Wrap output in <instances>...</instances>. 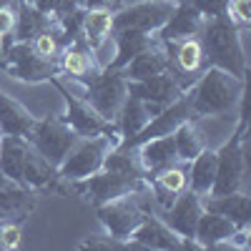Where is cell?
<instances>
[{"instance_id": "obj_1", "label": "cell", "mask_w": 251, "mask_h": 251, "mask_svg": "<svg viewBox=\"0 0 251 251\" xmlns=\"http://www.w3.org/2000/svg\"><path fill=\"white\" fill-rule=\"evenodd\" d=\"M244 78H236L216 66H206L183 96L188 100V108H191V121H203L234 116L244 100Z\"/></svg>"}, {"instance_id": "obj_2", "label": "cell", "mask_w": 251, "mask_h": 251, "mask_svg": "<svg viewBox=\"0 0 251 251\" xmlns=\"http://www.w3.org/2000/svg\"><path fill=\"white\" fill-rule=\"evenodd\" d=\"M241 25L234 23L231 15H216L206 18L203 25L196 35L201 53H203V68L216 66L224 68L236 78L246 80V53H244V40H241Z\"/></svg>"}, {"instance_id": "obj_3", "label": "cell", "mask_w": 251, "mask_h": 251, "mask_svg": "<svg viewBox=\"0 0 251 251\" xmlns=\"http://www.w3.org/2000/svg\"><path fill=\"white\" fill-rule=\"evenodd\" d=\"M246 174V103L239 106V126L221 149L216 151V178L208 196L241 191Z\"/></svg>"}, {"instance_id": "obj_4", "label": "cell", "mask_w": 251, "mask_h": 251, "mask_svg": "<svg viewBox=\"0 0 251 251\" xmlns=\"http://www.w3.org/2000/svg\"><path fill=\"white\" fill-rule=\"evenodd\" d=\"M71 80L78 86L83 98L96 108V113L103 121H108V123L116 121V113L121 108V103L126 100V96H128V80L123 78L121 71L100 68V71H93L86 78H71Z\"/></svg>"}, {"instance_id": "obj_5", "label": "cell", "mask_w": 251, "mask_h": 251, "mask_svg": "<svg viewBox=\"0 0 251 251\" xmlns=\"http://www.w3.org/2000/svg\"><path fill=\"white\" fill-rule=\"evenodd\" d=\"M121 143V133L108 131V133H98L88 138H78V143L68 151V156L60 161L58 174L66 181H80L86 176H93L96 171L103 169V161L111 153V149Z\"/></svg>"}, {"instance_id": "obj_6", "label": "cell", "mask_w": 251, "mask_h": 251, "mask_svg": "<svg viewBox=\"0 0 251 251\" xmlns=\"http://www.w3.org/2000/svg\"><path fill=\"white\" fill-rule=\"evenodd\" d=\"M149 186V178H138V176H123V174H113V171H96L93 176H86L80 181H71V194L80 196L86 203H91L93 208L100 203H108L113 199L128 196V194H138Z\"/></svg>"}, {"instance_id": "obj_7", "label": "cell", "mask_w": 251, "mask_h": 251, "mask_svg": "<svg viewBox=\"0 0 251 251\" xmlns=\"http://www.w3.org/2000/svg\"><path fill=\"white\" fill-rule=\"evenodd\" d=\"M53 86L58 88V93L63 96V100H66V113H63V118L68 121V126L80 136V138H88V136H98V133H108V131H116V123H108L103 121L96 108L91 106V103L83 98V93L78 91V86L66 78V75H55Z\"/></svg>"}, {"instance_id": "obj_8", "label": "cell", "mask_w": 251, "mask_h": 251, "mask_svg": "<svg viewBox=\"0 0 251 251\" xmlns=\"http://www.w3.org/2000/svg\"><path fill=\"white\" fill-rule=\"evenodd\" d=\"M0 68L23 83H46L60 75L58 58L50 60L38 55L30 43H13L10 48H5L3 55H0Z\"/></svg>"}, {"instance_id": "obj_9", "label": "cell", "mask_w": 251, "mask_h": 251, "mask_svg": "<svg viewBox=\"0 0 251 251\" xmlns=\"http://www.w3.org/2000/svg\"><path fill=\"white\" fill-rule=\"evenodd\" d=\"M78 133L68 126V121L63 116H46V118H35V126H33V133H30V143L40 151V156L48 158L55 169L60 166V161L68 156V151L78 143Z\"/></svg>"}, {"instance_id": "obj_10", "label": "cell", "mask_w": 251, "mask_h": 251, "mask_svg": "<svg viewBox=\"0 0 251 251\" xmlns=\"http://www.w3.org/2000/svg\"><path fill=\"white\" fill-rule=\"evenodd\" d=\"M146 191V188H143ZM143 191L138 194H128V196H121V199H113L108 203H100L96 206V216L103 226V231L113 239H121V241H128V236L136 231V226L143 221L146 211H143Z\"/></svg>"}, {"instance_id": "obj_11", "label": "cell", "mask_w": 251, "mask_h": 251, "mask_svg": "<svg viewBox=\"0 0 251 251\" xmlns=\"http://www.w3.org/2000/svg\"><path fill=\"white\" fill-rule=\"evenodd\" d=\"M176 10V0H136L123 10L113 13V30L133 28L143 33H158Z\"/></svg>"}, {"instance_id": "obj_12", "label": "cell", "mask_w": 251, "mask_h": 251, "mask_svg": "<svg viewBox=\"0 0 251 251\" xmlns=\"http://www.w3.org/2000/svg\"><path fill=\"white\" fill-rule=\"evenodd\" d=\"M166 226L176 231L183 241H186V249H196L194 244V231H196V224H199V216L203 214V203H201V196L191 188H183V191L174 199V203L169 208H161V211H153Z\"/></svg>"}, {"instance_id": "obj_13", "label": "cell", "mask_w": 251, "mask_h": 251, "mask_svg": "<svg viewBox=\"0 0 251 251\" xmlns=\"http://www.w3.org/2000/svg\"><path fill=\"white\" fill-rule=\"evenodd\" d=\"M128 249L171 251V249H186V241L176 231H171L156 214H146L143 221L136 226V231L128 236Z\"/></svg>"}, {"instance_id": "obj_14", "label": "cell", "mask_w": 251, "mask_h": 251, "mask_svg": "<svg viewBox=\"0 0 251 251\" xmlns=\"http://www.w3.org/2000/svg\"><path fill=\"white\" fill-rule=\"evenodd\" d=\"M188 118H191V108H188L186 96H181L174 103H169L166 108H161L156 116H151V121L123 146H141L143 141H151V138H158V136H171L178 126L183 121H188Z\"/></svg>"}, {"instance_id": "obj_15", "label": "cell", "mask_w": 251, "mask_h": 251, "mask_svg": "<svg viewBox=\"0 0 251 251\" xmlns=\"http://www.w3.org/2000/svg\"><path fill=\"white\" fill-rule=\"evenodd\" d=\"M169 68H171V43H163L156 35V43L138 53L128 66L121 68V73L126 80H146L158 73H166Z\"/></svg>"}, {"instance_id": "obj_16", "label": "cell", "mask_w": 251, "mask_h": 251, "mask_svg": "<svg viewBox=\"0 0 251 251\" xmlns=\"http://www.w3.org/2000/svg\"><path fill=\"white\" fill-rule=\"evenodd\" d=\"M203 15L194 8L183 3V0H176V10L171 13V18L163 23V28L156 33L163 43H178V40H186V38H196L201 25H203Z\"/></svg>"}, {"instance_id": "obj_17", "label": "cell", "mask_w": 251, "mask_h": 251, "mask_svg": "<svg viewBox=\"0 0 251 251\" xmlns=\"http://www.w3.org/2000/svg\"><path fill=\"white\" fill-rule=\"evenodd\" d=\"M136 149H138V161H141L143 171H146V178L158 174L161 169H169V166H174V163H181L178 153H176L174 133L143 141L141 146H136Z\"/></svg>"}, {"instance_id": "obj_18", "label": "cell", "mask_w": 251, "mask_h": 251, "mask_svg": "<svg viewBox=\"0 0 251 251\" xmlns=\"http://www.w3.org/2000/svg\"><path fill=\"white\" fill-rule=\"evenodd\" d=\"M236 228L239 226L231 219H226L221 214L203 211L199 216L196 231H194V244H196V249H221V244H226L231 239V234Z\"/></svg>"}, {"instance_id": "obj_19", "label": "cell", "mask_w": 251, "mask_h": 251, "mask_svg": "<svg viewBox=\"0 0 251 251\" xmlns=\"http://www.w3.org/2000/svg\"><path fill=\"white\" fill-rule=\"evenodd\" d=\"M33 126H35V116H30V111L20 100H15L5 91H0V133L30 138Z\"/></svg>"}, {"instance_id": "obj_20", "label": "cell", "mask_w": 251, "mask_h": 251, "mask_svg": "<svg viewBox=\"0 0 251 251\" xmlns=\"http://www.w3.org/2000/svg\"><path fill=\"white\" fill-rule=\"evenodd\" d=\"M111 35L116 43V55H113L108 68H113V71L126 68L138 53H143L146 48H151L156 43V33H143V30H133V28L113 30Z\"/></svg>"}, {"instance_id": "obj_21", "label": "cell", "mask_w": 251, "mask_h": 251, "mask_svg": "<svg viewBox=\"0 0 251 251\" xmlns=\"http://www.w3.org/2000/svg\"><path fill=\"white\" fill-rule=\"evenodd\" d=\"M58 63H60V73L68 75V78H86L93 71H100L96 66L93 50L88 48L86 40H83V35H78L75 40H71L68 46L60 48Z\"/></svg>"}, {"instance_id": "obj_22", "label": "cell", "mask_w": 251, "mask_h": 251, "mask_svg": "<svg viewBox=\"0 0 251 251\" xmlns=\"http://www.w3.org/2000/svg\"><path fill=\"white\" fill-rule=\"evenodd\" d=\"M38 206V194L25 188L23 183L8 181L5 186H0V211L8 219H15L23 224Z\"/></svg>"}, {"instance_id": "obj_23", "label": "cell", "mask_w": 251, "mask_h": 251, "mask_svg": "<svg viewBox=\"0 0 251 251\" xmlns=\"http://www.w3.org/2000/svg\"><path fill=\"white\" fill-rule=\"evenodd\" d=\"M203 211L221 214L226 219H231L236 226H249L251 224V199L244 191L234 194H221V196H203Z\"/></svg>"}, {"instance_id": "obj_24", "label": "cell", "mask_w": 251, "mask_h": 251, "mask_svg": "<svg viewBox=\"0 0 251 251\" xmlns=\"http://www.w3.org/2000/svg\"><path fill=\"white\" fill-rule=\"evenodd\" d=\"M53 25V15L38 10L33 3H18L15 10V25H13V40L15 43H30V40L40 33L50 30Z\"/></svg>"}, {"instance_id": "obj_25", "label": "cell", "mask_w": 251, "mask_h": 251, "mask_svg": "<svg viewBox=\"0 0 251 251\" xmlns=\"http://www.w3.org/2000/svg\"><path fill=\"white\" fill-rule=\"evenodd\" d=\"M149 121H151V113L146 108V103L136 96H126V100L121 103V108L116 113V121H113L121 133V143H128Z\"/></svg>"}, {"instance_id": "obj_26", "label": "cell", "mask_w": 251, "mask_h": 251, "mask_svg": "<svg viewBox=\"0 0 251 251\" xmlns=\"http://www.w3.org/2000/svg\"><path fill=\"white\" fill-rule=\"evenodd\" d=\"M186 178H188V188L196 191L201 199L211 194V186H214V178H216V151H211L206 146L194 161H188Z\"/></svg>"}, {"instance_id": "obj_27", "label": "cell", "mask_w": 251, "mask_h": 251, "mask_svg": "<svg viewBox=\"0 0 251 251\" xmlns=\"http://www.w3.org/2000/svg\"><path fill=\"white\" fill-rule=\"evenodd\" d=\"M28 146L30 141L23 136H0V171L15 183H20V176H23Z\"/></svg>"}, {"instance_id": "obj_28", "label": "cell", "mask_w": 251, "mask_h": 251, "mask_svg": "<svg viewBox=\"0 0 251 251\" xmlns=\"http://www.w3.org/2000/svg\"><path fill=\"white\" fill-rule=\"evenodd\" d=\"M174 143H176V153H178L181 163L194 161L206 149V141H203V133L199 128V121H191V118L183 121L174 131Z\"/></svg>"}, {"instance_id": "obj_29", "label": "cell", "mask_w": 251, "mask_h": 251, "mask_svg": "<svg viewBox=\"0 0 251 251\" xmlns=\"http://www.w3.org/2000/svg\"><path fill=\"white\" fill-rule=\"evenodd\" d=\"M103 171L146 178V171H143V166L138 161V149L136 146H123V143H118L116 149H111V153L106 156V161H103Z\"/></svg>"}, {"instance_id": "obj_30", "label": "cell", "mask_w": 251, "mask_h": 251, "mask_svg": "<svg viewBox=\"0 0 251 251\" xmlns=\"http://www.w3.org/2000/svg\"><path fill=\"white\" fill-rule=\"evenodd\" d=\"M111 33H113V13L111 10H86V15H83L80 35L88 43L91 50L96 46H100Z\"/></svg>"}, {"instance_id": "obj_31", "label": "cell", "mask_w": 251, "mask_h": 251, "mask_svg": "<svg viewBox=\"0 0 251 251\" xmlns=\"http://www.w3.org/2000/svg\"><path fill=\"white\" fill-rule=\"evenodd\" d=\"M153 183H158L161 188H166L169 194H174V196H178L183 188L188 186V178H186V169H181V163H174V166H169V169H161L158 174H153V176H149Z\"/></svg>"}, {"instance_id": "obj_32", "label": "cell", "mask_w": 251, "mask_h": 251, "mask_svg": "<svg viewBox=\"0 0 251 251\" xmlns=\"http://www.w3.org/2000/svg\"><path fill=\"white\" fill-rule=\"evenodd\" d=\"M20 236H23L20 221H15V219H3V221H0V251L18 249Z\"/></svg>"}, {"instance_id": "obj_33", "label": "cell", "mask_w": 251, "mask_h": 251, "mask_svg": "<svg viewBox=\"0 0 251 251\" xmlns=\"http://www.w3.org/2000/svg\"><path fill=\"white\" fill-rule=\"evenodd\" d=\"M30 46H33V50H35L38 55L50 58V60H55V58L60 55V43L53 38V33H50V30L40 33V35H35V38L30 40Z\"/></svg>"}, {"instance_id": "obj_34", "label": "cell", "mask_w": 251, "mask_h": 251, "mask_svg": "<svg viewBox=\"0 0 251 251\" xmlns=\"http://www.w3.org/2000/svg\"><path fill=\"white\" fill-rule=\"evenodd\" d=\"M183 3L194 5L203 18H216V15H228V3L231 0H183Z\"/></svg>"}, {"instance_id": "obj_35", "label": "cell", "mask_w": 251, "mask_h": 251, "mask_svg": "<svg viewBox=\"0 0 251 251\" xmlns=\"http://www.w3.org/2000/svg\"><path fill=\"white\" fill-rule=\"evenodd\" d=\"M228 15H231L234 23L246 28L249 20H251V0H231V3H228Z\"/></svg>"}, {"instance_id": "obj_36", "label": "cell", "mask_w": 251, "mask_h": 251, "mask_svg": "<svg viewBox=\"0 0 251 251\" xmlns=\"http://www.w3.org/2000/svg\"><path fill=\"white\" fill-rule=\"evenodd\" d=\"M136 3V0H80V8L86 10H111V13H118L123 10L126 5Z\"/></svg>"}, {"instance_id": "obj_37", "label": "cell", "mask_w": 251, "mask_h": 251, "mask_svg": "<svg viewBox=\"0 0 251 251\" xmlns=\"http://www.w3.org/2000/svg\"><path fill=\"white\" fill-rule=\"evenodd\" d=\"M80 249H128V241H121V239H113L108 234L103 236H91L80 244Z\"/></svg>"}, {"instance_id": "obj_38", "label": "cell", "mask_w": 251, "mask_h": 251, "mask_svg": "<svg viewBox=\"0 0 251 251\" xmlns=\"http://www.w3.org/2000/svg\"><path fill=\"white\" fill-rule=\"evenodd\" d=\"M75 8H80V0H50V15L53 18H63Z\"/></svg>"}, {"instance_id": "obj_39", "label": "cell", "mask_w": 251, "mask_h": 251, "mask_svg": "<svg viewBox=\"0 0 251 251\" xmlns=\"http://www.w3.org/2000/svg\"><path fill=\"white\" fill-rule=\"evenodd\" d=\"M8 181H10V178H8V176H5V174H3V171H0V186H5V183H8Z\"/></svg>"}, {"instance_id": "obj_40", "label": "cell", "mask_w": 251, "mask_h": 251, "mask_svg": "<svg viewBox=\"0 0 251 251\" xmlns=\"http://www.w3.org/2000/svg\"><path fill=\"white\" fill-rule=\"evenodd\" d=\"M3 219H8V216H5V214H3V211H0V221H3Z\"/></svg>"}, {"instance_id": "obj_41", "label": "cell", "mask_w": 251, "mask_h": 251, "mask_svg": "<svg viewBox=\"0 0 251 251\" xmlns=\"http://www.w3.org/2000/svg\"><path fill=\"white\" fill-rule=\"evenodd\" d=\"M23 3H33V0H23Z\"/></svg>"}, {"instance_id": "obj_42", "label": "cell", "mask_w": 251, "mask_h": 251, "mask_svg": "<svg viewBox=\"0 0 251 251\" xmlns=\"http://www.w3.org/2000/svg\"><path fill=\"white\" fill-rule=\"evenodd\" d=\"M0 136H3V133H0Z\"/></svg>"}]
</instances>
